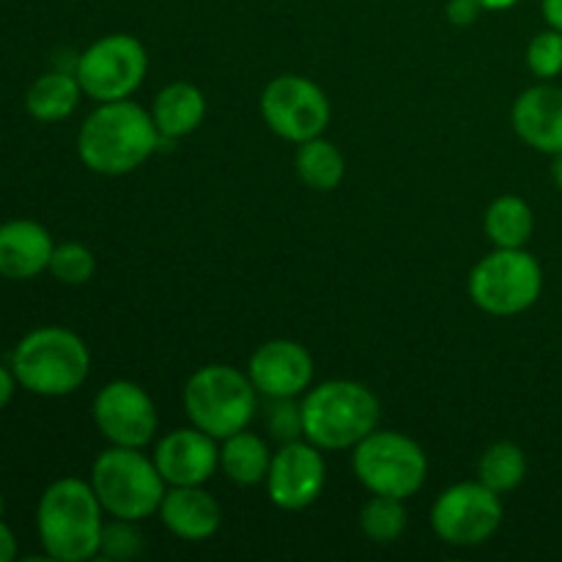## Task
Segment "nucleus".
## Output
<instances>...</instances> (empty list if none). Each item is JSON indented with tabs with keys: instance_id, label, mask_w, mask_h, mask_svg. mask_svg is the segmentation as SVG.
Masks as SVG:
<instances>
[{
	"instance_id": "f257e3e1",
	"label": "nucleus",
	"mask_w": 562,
	"mask_h": 562,
	"mask_svg": "<svg viewBox=\"0 0 562 562\" xmlns=\"http://www.w3.org/2000/svg\"><path fill=\"white\" fill-rule=\"evenodd\" d=\"M159 130L151 113L130 99L99 102L77 132V157L99 176H126L151 159Z\"/></svg>"
},
{
	"instance_id": "f03ea898",
	"label": "nucleus",
	"mask_w": 562,
	"mask_h": 562,
	"mask_svg": "<svg viewBox=\"0 0 562 562\" xmlns=\"http://www.w3.org/2000/svg\"><path fill=\"white\" fill-rule=\"evenodd\" d=\"M104 508L91 481L60 477L44 488L36 508V530L47 558L86 562L99 558Z\"/></svg>"
},
{
	"instance_id": "7ed1b4c3",
	"label": "nucleus",
	"mask_w": 562,
	"mask_h": 562,
	"mask_svg": "<svg viewBox=\"0 0 562 562\" xmlns=\"http://www.w3.org/2000/svg\"><path fill=\"white\" fill-rule=\"evenodd\" d=\"M382 406L379 398L362 382L351 379H329L316 384L302 398V423L305 439L316 448L355 450L368 434L379 428Z\"/></svg>"
},
{
	"instance_id": "20e7f679",
	"label": "nucleus",
	"mask_w": 562,
	"mask_h": 562,
	"mask_svg": "<svg viewBox=\"0 0 562 562\" xmlns=\"http://www.w3.org/2000/svg\"><path fill=\"white\" fill-rule=\"evenodd\" d=\"M11 371L22 390L42 398L77 393L91 373L86 340L66 327H38L16 344Z\"/></svg>"
},
{
	"instance_id": "39448f33",
	"label": "nucleus",
	"mask_w": 562,
	"mask_h": 562,
	"mask_svg": "<svg viewBox=\"0 0 562 562\" xmlns=\"http://www.w3.org/2000/svg\"><path fill=\"white\" fill-rule=\"evenodd\" d=\"M91 486L104 514L113 519L143 521L157 514L168 483L143 448H108L91 467Z\"/></svg>"
},
{
	"instance_id": "423d86ee",
	"label": "nucleus",
	"mask_w": 562,
	"mask_h": 562,
	"mask_svg": "<svg viewBox=\"0 0 562 562\" xmlns=\"http://www.w3.org/2000/svg\"><path fill=\"white\" fill-rule=\"evenodd\" d=\"M184 412L192 426L225 439L245 431L258 412V390L234 366H203L187 379Z\"/></svg>"
},
{
	"instance_id": "0eeeda50",
	"label": "nucleus",
	"mask_w": 562,
	"mask_h": 562,
	"mask_svg": "<svg viewBox=\"0 0 562 562\" xmlns=\"http://www.w3.org/2000/svg\"><path fill=\"white\" fill-rule=\"evenodd\" d=\"M543 291V269L525 247H494L470 272V300L488 316H519Z\"/></svg>"
},
{
	"instance_id": "6e6552de",
	"label": "nucleus",
	"mask_w": 562,
	"mask_h": 562,
	"mask_svg": "<svg viewBox=\"0 0 562 562\" xmlns=\"http://www.w3.org/2000/svg\"><path fill=\"white\" fill-rule=\"evenodd\" d=\"M351 467L371 494L409 499L423 488L428 475L426 450L401 431H373L351 456Z\"/></svg>"
},
{
	"instance_id": "1a4fd4ad",
	"label": "nucleus",
	"mask_w": 562,
	"mask_h": 562,
	"mask_svg": "<svg viewBox=\"0 0 562 562\" xmlns=\"http://www.w3.org/2000/svg\"><path fill=\"white\" fill-rule=\"evenodd\" d=\"M148 71L146 47L130 33H110L97 38L77 58L75 75L80 88L93 102L130 99L143 86Z\"/></svg>"
},
{
	"instance_id": "9d476101",
	"label": "nucleus",
	"mask_w": 562,
	"mask_h": 562,
	"mask_svg": "<svg viewBox=\"0 0 562 562\" xmlns=\"http://www.w3.org/2000/svg\"><path fill=\"white\" fill-rule=\"evenodd\" d=\"M503 497L481 481H464L445 488L431 508V527L450 547H481L503 527Z\"/></svg>"
},
{
	"instance_id": "9b49d317",
	"label": "nucleus",
	"mask_w": 562,
	"mask_h": 562,
	"mask_svg": "<svg viewBox=\"0 0 562 562\" xmlns=\"http://www.w3.org/2000/svg\"><path fill=\"white\" fill-rule=\"evenodd\" d=\"M261 115L274 135L300 146L324 135L333 108L322 86L302 75H280L263 88Z\"/></svg>"
},
{
	"instance_id": "f8f14e48",
	"label": "nucleus",
	"mask_w": 562,
	"mask_h": 562,
	"mask_svg": "<svg viewBox=\"0 0 562 562\" xmlns=\"http://www.w3.org/2000/svg\"><path fill=\"white\" fill-rule=\"evenodd\" d=\"M93 423L110 445L146 448L157 437V404L137 382L115 379L93 398Z\"/></svg>"
},
{
	"instance_id": "ddd939ff",
	"label": "nucleus",
	"mask_w": 562,
	"mask_h": 562,
	"mask_svg": "<svg viewBox=\"0 0 562 562\" xmlns=\"http://www.w3.org/2000/svg\"><path fill=\"white\" fill-rule=\"evenodd\" d=\"M269 499L280 510H305L322 497L327 486V461L324 450L307 439L280 445L272 453L269 475L263 481Z\"/></svg>"
},
{
	"instance_id": "4468645a",
	"label": "nucleus",
	"mask_w": 562,
	"mask_h": 562,
	"mask_svg": "<svg viewBox=\"0 0 562 562\" xmlns=\"http://www.w3.org/2000/svg\"><path fill=\"white\" fill-rule=\"evenodd\" d=\"M313 357L296 340H267L252 351L247 376L261 398H300L313 384Z\"/></svg>"
},
{
	"instance_id": "2eb2a0df",
	"label": "nucleus",
	"mask_w": 562,
	"mask_h": 562,
	"mask_svg": "<svg viewBox=\"0 0 562 562\" xmlns=\"http://www.w3.org/2000/svg\"><path fill=\"white\" fill-rule=\"evenodd\" d=\"M168 486H203L220 467V448L212 434L198 426L165 434L151 453Z\"/></svg>"
},
{
	"instance_id": "dca6fc26",
	"label": "nucleus",
	"mask_w": 562,
	"mask_h": 562,
	"mask_svg": "<svg viewBox=\"0 0 562 562\" xmlns=\"http://www.w3.org/2000/svg\"><path fill=\"white\" fill-rule=\"evenodd\" d=\"M510 124L525 146L541 154L562 151V86L543 80L519 93L510 110Z\"/></svg>"
},
{
	"instance_id": "f3484780",
	"label": "nucleus",
	"mask_w": 562,
	"mask_h": 562,
	"mask_svg": "<svg viewBox=\"0 0 562 562\" xmlns=\"http://www.w3.org/2000/svg\"><path fill=\"white\" fill-rule=\"evenodd\" d=\"M157 514L165 530L192 543L209 541L223 521L217 499L203 486H168Z\"/></svg>"
},
{
	"instance_id": "a211bd4d",
	"label": "nucleus",
	"mask_w": 562,
	"mask_h": 562,
	"mask_svg": "<svg viewBox=\"0 0 562 562\" xmlns=\"http://www.w3.org/2000/svg\"><path fill=\"white\" fill-rule=\"evenodd\" d=\"M53 236L36 220H11L0 225V278L31 280L49 267Z\"/></svg>"
},
{
	"instance_id": "6ab92c4d",
	"label": "nucleus",
	"mask_w": 562,
	"mask_h": 562,
	"mask_svg": "<svg viewBox=\"0 0 562 562\" xmlns=\"http://www.w3.org/2000/svg\"><path fill=\"white\" fill-rule=\"evenodd\" d=\"M203 115H206V97H203L201 88L187 80L168 82L154 97L151 119L159 135L170 137V140L192 135L203 124Z\"/></svg>"
},
{
	"instance_id": "aec40b11",
	"label": "nucleus",
	"mask_w": 562,
	"mask_h": 562,
	"mask_svg": "<svg viewBox=\"0 0 562 562\" xmlns=\"http://www.w3.org/2000/svg\"><path fill=\"white\" fill-rule=\"evenodd\" d=\"M269 464H272V450L258 434L236 431L223 439L220 448V470L236 486H258L267 481Z\"/></svg>"
},
{
	"instance_id": "412c9836",
	"label": "nucleus",
	"mask_w": 562,
	"mask_h": 562,
	"mask_svg": "<svg viewBox=\"0 0 562 562\" xmlns=\"http://www.w3.org/2000/svg\"><path fill=\"white\" fill-rule=\"evenodd\" d=\"M82 97L80 80L75 71H47L36 77L25 93V108L42 124H55V121L69 119L77 110Z\"/></svg>"
},
{
	"instance_id": "4be33fe9",
	"label": "nucleus",
	"mask_w": 562,
	"mask_h": 562,
	"mask_svg": "<svg viewBox=\"0 0 562 562\" xmlns=\"http://www.w3.org/2000/svg\"><path fill=\"white\" fill-rule=\"evenodd\" d=\"M483 228L494 247L516 250V247H527V241L532 239L536 217L525 198L499 195L497 201L488 203L486 214H483Z\"/></svg>"
},
{
	"instance_id": "5701e85b",
	"label": "nucleus",
	"mask_w": 562,
	"mask_h": 562,
	"mask_svg": "<svg viewBox=\"0 0 562 562\" xmlns=\"http://www.w3.org/2000/svg\"><path fill=\"white\" fill-rule=\"evenodd\" d=\"M296 179L316 192L338 190L346 179V159L335 143L324 140L322 135L296 146L294 154Z\"/></svg>"
},
{
	"instance_id": "b1692460",
	"label": "nucleus",
	"mask_w": 562,
	"mask_h": 562,
	"mask_svg": "<svg viewBox=\"0 0 562 562\" xmlns=\"http://www.w3.org/2000/svg\"><path fill=\"white\" fill-rule=\"evenodd\" d=\"M527 456L516 442H494L477 461V481L497 492L499 497L525 483Z\"/></svg>"
},
{
	"instance_id": "393cba45",
	"label": "nucleus",
	"mask_w": 562,
	"mask_h": 562,
	"mask_svg": "<svg viewBox=\"0 0 562 562\" xmlns=\"http://www.w3.org/2000/svg\"><path fill=\"white\" fill-rule=\"evenodd\" d=\"M406 499L384 497V494H373L360 510V530L368 541L379 543V547H387L395 543L406 530V516L404 508Z\"/></svg>"
},
{
	"instance_id": "a878e982",
	"label": "nucleus",
	"mask_w": 562,
	"mask_h": 562,
	"mask_svg": "<svg viewBox=\"0 0 562 562\" xmlns=\"http://www.w3.org/2000/svg\"><path fill=\"white\" fill-rule=\"evenodd\" d=\"M47 269L58 283L86 285L97 272V258L80 241H64V245H55Z\"/></svg>"
},
{
	"instance_id": "bb28decb",
	"label": "nucleus",
	"mask_w": 562,
	"mask_h": 562,
	"mask_svg": "<svg viewBox=\"0 0 562 562\" xmlns=\"http://www.w3.org/2000/svg\"><path fill=\"white\" fill-rule=\"evenodd\" d=\"M143 552V536L137 530V521L113 519L104 521L102 541H99V558L110 562L135 560Z\"/></svg>"
},
{
	"instance_id": "cd10ccee",
	"label": "nucleus",
	"mask_w": 562,
	"mask_h": 562,
	"mask_svg": "<svg viewBox=\"0 0 562 562\" xmlns=\"http://www.w3.org/2000/svg\"><path fill=\"white\" fill-rule=\"evenodd\" d=\"M263 420H267L269 437L280 445L305 439V423H302V401L296 398H267L263 406Z\"/></svg>"
},
{
	"instance_id": "c85d7f7f",
	"label": "nucleus",
	"mask_w": 562,
	"mask_h": 562,
	"mask_svg": "<svg viewBox=\"0 0 562 562\" xmlns=\"http://www.w3.org/2000/svg\"><path fill=\"white\" fill-rule=\"evenodd\" d=\"M527 66L538 80H554L562 75V33L554 27L536 33L527 44Z\"/></svg>"
},
{
	"instance_id": "c756f323",
	"label": "nucleus",
	"mask_w": 562,
	"mask_h": 562,
	"mask_svg": "<svg viewBox=\"0 0 562 562\" xmlns=\"http://www.w3.org/2000/svg\"><path fill=\"white\" fill-rule=\"evenodd\" d=\"M483 5L477 3V0H448V9H445V14H448L450 25L456 27H470L475 25L477 16H481Z\"/></svg>"
},
{
	"instance_id": "7c9ffc66",
	"label": "nucleus",
	"mask_w": 562,
	"mask_h": 562,
	"mask_svg": "<svg viewBox=\"0 0 562 562\" xmlns=\"http://www.w3.org/2000/svg\"><path fill=\"white\" fill-rule=\"evenodd\" d=\"M14 390H16L14 371H11V368L0 366V412H3L5 406L11 404V398H14Z\"/></svg>"
},
{
	"instance_id": "2f4dec72",
	"label": "nucleus",
	"mask_w": 562,
	"mask_h": 562,
	"mask_svg": "<svg viewBox=\"0 0 562 562\" xmlns=\"http://www.w3.org/2000/svg\"><path fill=\"white\" fill-rule=\"evenodd\" d=\"M16 558V538L9 530L3 519H0V562H11Z\"/></svg>"
},
{
	"instance_id": "473e14b6",
	"label": "nucleus",
	"mask_w": 562,
	"mask_h": 562,
	"mask_svg": "<svg viewBox=\"0 0 562 562\" xmlns=\"http://www.w3.org/2000/svg\"><path fill=\"white\" fill-rule=\"evenodd\" d=\"M541 11L547 25L562 33V0H541Z\"/></svg>"
},
{
	"instance_id": "72a5a7b5",
	"label": "nucleus",
	"mask_w": 562,
	"mask_h": 562,
	"mask_svg": "<svg viewBox=\"0 0 562 562\" xmlns=\"http://www.w3.org/2000/svg\"><path fill=\"white\" fill-rule=\"evenodd\" d=\"M477 3L483 5V11H508L514 9L519 0H477Z\"/></svg>"
},
{
	"instance_id": "f704fd0d",
	"label": "nucleus",
	"mask_w": 562,
	"mask_h": 562,
	"mask_svg": "<svg viewBox=\"0 0 562 562\" xmlns=\"http://www.w3.org/2000/svg\"><path fill=\"white\" fill-rule=\"evenodd\" d=\"M552 181H554V187L562 192V151L554 154V159H552Z\"/></svg>"
}]
</instances>
